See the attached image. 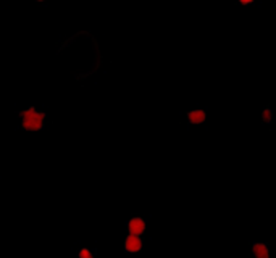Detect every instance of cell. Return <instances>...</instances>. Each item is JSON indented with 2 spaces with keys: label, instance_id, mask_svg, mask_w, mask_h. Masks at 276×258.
I'll return each instance as SVG.
<instances>
[{
  "label": "cell",
  "instance_id": "obj_1",
  "mask_svg": "<svg viewBox=\"0 0 276 258\" xmlns=\"http://www.w3.org/2000/svg\"><path fill=\"white\" fill-rule=\"evenodd\" d=\"M21 116V127L26 129V131H39V129L44 127L47 115L44 112H39L36 109H28L19 113Z\"/></svg>",
  "mask_w": 276,
  "mask_h": 258
},
{
  "label": "cell",
  "instance_id": "obj_2",
  "mask_svg": "<svg viewBox=\"0 0 276 258\" xmlns=\"http://www.w3.org/2000/svg\"><path fill=\"white\" fill-rule=\"evenodd\" d=\"M207 118H208L207 110H205V109H200V106H197V109H190V110L186 113L187 123L193 124V126H202V124H205Z\"/></svg>",
  "mask_w": 276,
  "mask_h": 258
},
{
  "label": "cell",
  "instance_id": "obj_3",
  "mask_svg": "<svg viewBox=\"0 0 276 258\" xmlns=\"http://www.w3.org/2000/svg\"><path fill=\"white\" fill-rule=\"evenodd\" d=\"M142 239H141V235H133L130 234L128 238L124 239V250L128 252V253H139L142 250Z\"/></svg>",
  "mask_w": 276,
  "mask_h": 258
},
{
  "label": "cell",
  "instance_id": "obj_4",
  "mask_svg": "<svg viewBox=\"0 0 276 258\" xmlns=\"http://www.w3.org/2000/svg\"><path fill=\"white\" fill-rule=\"evenodd\" d=\"M147 229V224H145V220L141 218V217H133L130 221H128V231L130 234L133 235H142Z\"/></svg>",
  "mask_w": 276,
  "mask_h": 258
},
{
  "label": "cell",
  "instance_id": "obj_5",
  "mask_svg": "<svg viewBox=\"0 0 276 258\" xmlns=\"http://www.w3.org/2000/svg\"><path fill=\"white\" fill-rule=\"evenodd\" d=\"M252 255L256 258H270V249L265 242H253L252 244Z\"/></svg>",
  "mask_w": 276,
  "mask_h": 258
},
{
  "label": "cell",
  "instance_id": "obj_6",
  "mask_svg": "<svg viewBox=\"0 0 276 258\" xmlns=\"http://www.w3.org/2000/svg\"><path fill=\"white\" fill-rule=\"evenodd\" d=\"M260 118H262L263 124H273L274 123V110H273V106H270V105L263 106L262 112H260Z\"/></svg>",
  "mask_w": 276,
  "mask_h": 258
},
{
  "label": "cell",
  "instance_id": "obj_7",
  "mask_svg": "<svg viewBox=\"0 0 276 258\" xmlns=\"http://www.w3.org/2000/svg\"><path fill=\"white\" fill-rule=\"evenodd\" d=\"M78 256H79V258H95L94 253H92L89 249H81L79 253H78Z\"/></svg>",
  "mask_w": 276,
  "mask_h": 258
},
{
  "label": "cell",
  "instance_id": "obj_8",
  "mask_svg": "<svg viewBox=\"0 0 276 258\" xmlns=\"http://www.w3.org/2000/svg\"><path fill=\"white\" fill-rule=\"evenodd\" d=\"M238 2L242 5H250V4H253V0H238Z\"/></svg>",
  "mask_w": 276,
  "mask_h": 258
},
{
  "label": "cell",
  "instance_id": "obj_9",
  "mask_svg": "<svg viewBox=\"0 0 276 258\" xmlns=\"http://www.w3.org/2000/svg\"><path fill=\"white\" fill-rule=\"evenodd\" d=\"M37 2H44V0H37Z\"/></svg>",
  "mask_w": 276,
  "mask_h": 258
}]
</instances>
